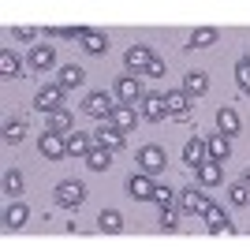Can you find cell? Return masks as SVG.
<instances>
[{
    "mask_svg": "<svg viewBox=\"0 0 250 250\" xmlns=\"http://www.w3.org/2000/svg\"><path fill=\"white\" fill-rule=\"evenodd\" d=\"M165 168H168V153L157 146V142H149V146L138 149V172H142V176L153 179V176H161Z\"/></svg>",
    "mask_w": 250,
    "mask_h": 250,
    "instance_id": "1",
    "label": "cell"
},
{
    "mask_svg": "<svg viewBox=\"0 0 250 250\" xmlns=\"http://www.w3.org/2000/svg\"><path fill=\"white\" fill-rule=\"evenodd\" d=\"M116 94H108V90H94V94H86V101H83V112L86 116H94V120H108L112 116V108H116Z\"/></svg>",
    "mask_w": 250,
    "mask_h": 250,
    "instance_id": "2",
    "label": "cell"
},
{
    "mask_svg": "<svg viewBox=\"0 0 250 250\" xmlns=\"http://www.w3.org/2000/svg\"><path fill=\"white\" fill-rule=\"evenodd\" d=\"M56 206L60 209H79L86 202V187L79 183V179H63V183H56Z\"/></svg>",
    "mask_w": 250,
    "mask_h": 250,
    "instance_id": "3",
    "label": "cell"
},
{
    "mask_svg": "<svg viewBox=\"0 0 250 250\" xmlns=\"http://www.w3.org/2000/svg\"><path fill=\"white\" fill-rule=\"evenodd\" d=\"M112 94H116V101H120V104H131V108L142 104V97H146V94H142V83H138L135 75H120Z\"/></svg>",
    "mask_w": 250,
    "mask_h": 250,
    "instance_id": "4",
    "label": "cell"
},
{
    "mask_svg": "<svg viewBox=\"0 0 250 250\" xmlns=\"http://www.w3.org/2000/svg\"><path fill=\"white\" fill-rule=\"evenodd\" d=\"M34 108L45 112V116L60 112V108H63V90H60V86H42V90L34 94Z\"/></svg>",
    "mask_w": 250,
    "mask_h": 250,
    "instance_id": "5",
    "label": "cell"
},
{
    "mask_svg": "<svg viewBox=\"0 0 250 250\" xmlns=\"http://www.w3.org/2000/svg\"><path fill=\"white\" fill-rule=\"evenodd\" d=\"M94 142H97L101 149H108V153H116V149H124V146H127V135L120 131V127H112L108 120H104V124L94 131Z\"/></svg>",
    "mask_w": 250,
    "mask_h": 250,
    "instance_id": "6",
    "label": "cell"
},
{
    "mask_svg": "<svg viewBox=\"0 0 250 250\" xmlns=\"http://www.w3.org/2000/svg\"><path fill=\"white\" fill-rule=\"evenodd\" d=\"M209 206H213V202H209L206 194H202V190H194V187H183V190H179V209H183V213L206 217V213H209Z\"/></svg>",
    "mask_w": 250,
    "mask_h": 250,
    "instance_id": "7",
    "label": "cell"
},
{
    "mask_svg": "<svg viewBox=\"0 0 250 250\" xmlns=\"http://www.w3.org/2000/svg\"><path fill=\"white\" fill-rule=\"evenodd\" d=\"M153 190H157V183L149 176H142V172H131V176H127V194L135 202H153Z\"/></svg>",
    "mask_w": 250,
    "mask_h": 250,
    "instance_id": "8",
    "label": "cell"
},
{
    "mask_svg": "<svg viewBox=\"0 0 250 250\" xmlns=\"http://www.w3.org/2000/svg\"><path fill=\"white\" fill-rule=\"evenodd\" d=\"M206 161H209V146H206V138H198V135L187 138V142H183V165H190L194 172H198Z\"/></svg>",
    "mask_w": 250,
    "mask_h": 250,
    "instance_id": "9",
    "label": "cell"
},
{
    "mask_svg": "<svg viewBox=\"0 0 250 250\" xmlns=\"http://www.w3.org/2000/svg\"><path fill=\"white\" fill-rule=\"evenodd\" d=\"M26 63H30V71H38V75L52 71V67H56V45H34Z\"/></svg>",
    "mask_w": 250,
    "mask_h": 250,
    "instance_id": "10",
    "label": "cell"
},
{
    "mask_svg": "<svg viewBox=\"0 0 250 250\" xmlns=\"http://www.w3.org/2000/svg\"><path fill=\"white\" fill-rule=\"evenodd\" d=\"M38 149H42V157H49V161H63V157H67V138L45 131V135L38 138Z\"/></svg>",
    "mask_w": 250,
    "mask_h": 250,
    "instance_id": "11",
    "label": "cell"
},
{
    "mask_svg": "<svg viewBox=\"0 0 250 250\" xmlns=\"http://www.w3.org/2000/svg\"><path fill=\"white\" fill-rule=\"evenodd\" d=\"M124 63H127V71H131V75L146 71L149 63H153V49H149V45H131V49L124 52Z\"/></svg>",
    "mask_w": 250,
    "mask_h": 250,
    "instance_id": "12",
    "label": "cell"
},
{
    "mask_svg": "<svg viewBox=\"0 0 250 250\" xmlns=\"http://www.w3.org/2000/svg\"><path fill=\"white\" fill-rule=\"evenodd\" d=\"M165 104H168V116H172V120H183V124L190 120V97L183 94V90H168Z\"/></svg>",
    "mask_w": 250,
    "mask_h": 250,
    "instance_id": "13",
    "label": "cell"
},
{
    "mask_svg": "<svg viewBox=\"0 0 250 250\" xmlns=\"http://www.w3.org/2000/svg\"><path fill=\"white\" fill-rule=\"evenodd\" d=\"M165 116H168L165 94H146V97H142V120H149V124H161Z\"/></svg>",
    "mask_w": 250,
    "mask_h": 250,
    "instance_id": "14",
    "label": "cell"
},
{
    "mask_svg": "<svg viewBox=\"0 0 250 250\" xmlns=\"http://www.w3.org/2000/svg\"><path fill=\"white\" fill-rule=\"evenodd\" d=\"M217 131L224 138H231V135H239V131H243V120H239V112H235L231 104H224V108L217 112Z\"/></svg>",
    "mask_w": 250,
    "mask_h": 250,
    "instance_id": "15",
    "label": "cell"
},
{
    "mask_svg": "<svg viewBox=\"0 0 250 250\" xmlns=\"http://www.w3.org/2000/svg\"><path fill=\"white\" fill-rule=\"evenodd\" d=\"M26 220H30V209H26V202H11V206L4 209V228H8V231L26 228Z\"/></svg>",
    "mask_w": 250,
    "mask_h": 250,
    "instance_id": "16",
    "label": "cell"
},
{
    "mask_svg": "<svg viewBox=\"0 0 250 250\" xmlns=\"http://www.w3.org/2000/svg\"><path fill=\"white\" fill-rule=\"evenodd\" d=\"M138 116H142V112H138V108H131V104H116V108H112V116H108V124H112V127H120V131L127 135V131H131V127L138 124Z\"/></svg>",
    "mask_w": 250,
    "mask_h": 250,
    "instance_id": "17",
    "label": "cell"
},
{
    "mask_svg": "<svg viewBox=\"0 0 250 250\" xmlns=\"http://www.w3.org/2000/svg\"><path fill=\"white\" fill-rule=\"evenodd\" d=\"M97 142H94V135H83V131H71L67 135V157H90V149H94Z\"/></svg>",
    "mask_w": 250,
    "mask_h": 250,
    "instance_id": "18",
    "label": "cell"
},
{
    "mask_svg": "<svg viewBox=\"0 0 250 250\" xmlns=\"http://www.w3.org/2000/svg\"><path fill=\"white\" fill-rule=\"evenodd\" d=\"M45 131H52V135H71L75 131V124H71V112L67 108H60V112H52V116H45Z\"/></svg>",
    "mask_w": 250,
    "mask_h": 250,
    "instance_id": "19",
    "label": "cell"
},
{
    "mask_svg": "<svg viewBox=\"0 0 250 250\" xmlns=\"http://www.w3.org/2000/svg\"><path fill=\"white\" fill-rule=\"evenodd\" d=\"M79 42H83V49L90 52V56H104V52H108V38H104L101 30H90V26H86Z\"/></svg>",
    "mask_w": 250,
    "mask_h": 250,
    "instance_id": "20",
    "label": "cell"
},
{
    "mask_svg": "<svg viewBox=\"0 0 250 250\" xmlns=\"http://www.w3.org/2000/svg\"><path fill=\"white\" fill-rule=\"evenodd\" d=\"M209 90V75L206 71H187L183 75V94L187 97H202Z\"/></svg>",
    "mask_w": 250,
    "mask_h": 250,
    "instance_id": "21",
    "label": "cell"
},
{
    "mask_svg": "<svg viewBox=\"0 0 250 250\" xmlns=\"http://www.w3.org/2000/svg\"><path fill=\"white\" fill-rule=\"evenodd\" d=\"M0 79H22V60L11 49H0Z\"/></svg>",
    "mask_w": 250,
    "mask_h": 250,
    "instance_id": "22",
    "label": "cell"
},
{
    "mask_svg": "<svg viewBox=\"0 0 250 250\" xmlns=\"http://www.w3.org/2000/svg\"><path fill=\"white\" fill-rule=\"evenodd\" d=\"M86 83V71L79 67V63H67V67H60V90H79V86Z\"/></svg>",
    "mask_w": 250,
    "mask_h": 250,
    "instance_id": "23",
    "label": "cell"
},
{
    "mask_svg": "<svg viewBox=\"0 0 250 250\" xmlns=\"http://www.w3.org/2000/svg\"><path fill=\"white\" fill-rule=\"evenodd\" d=\"M206 146H209V161H217V165H224L231 157V138H224V135L206 138Z\"/></svg>",
    "mask_w": 250,
    "mask_h": 250,
    "instance_id": "24",
    "label": "cell"
},
{
    "mask_svg": "<svg viewBox=\"0 0 250 250\" xmlns=\"http://www.w3.org/2000/svg\"><path fill=\"white\" fill-rule=\"evenodd\" d=\"M206 228L213 231V235H220V231H235V224L224 217V209H220V206H209V213H206Z\"/></svg>",
    "mask_w": 250,
    "mask_h": 250,
    "instance_id": "25",
    "label": "cell"
},
{
    "mask_svg": "<svg viewBox=\"0 0 250 250\" xmlns=\"http://www.w3.org/2000/svg\"><path fill=\"white\" fill-rule=\"evenodd\" d=\"M220 42V30L217 26H198V30L190 34V45L187 49H209V45H217Z\"/></svg>",
    "mask_w": 250,
    "mask_h": 250,
    "instance_id": "26",
    "label": "cell"
},
{
    "mask_svg": "<svg viewBox=\"0 0 250 250\" xmlns=\"http://www.w3.org/2000/svg\"><path fill=\"white\" fill-rule=\"evenodd\" d=\"M97 228L116 235V231H124V213L120 209H101V217H97Z\"/></svg>",
    "mask_w": 250,
    "mask_h": 250,
    "instance_id": "27",
    "label": "cell"
},
{
    "mask_svg": "<svg viewBox=\"0 0 250 250\" xmlns=\"http://www.w3.org/2000/svg\"><path fill=\"white\" fill-rule=\"evenodd\" d=\"M86 168H90V172H108V168H112V153L101 149V146H94L90 157H86Z\"/></svg>",
    "mask_w": 250,
    "mask_h": 250,
    "instance_id": "28",
    "label": "cell"
},
{
    "mask_svg": "<svg viewBox=\"0 0 250 250\" xmlns=\"http://www.w3.org/2000/svg\"><path fill=\"white\" fill-rule=\"evenodd\" d=\"M220 179H224V168H220L217 161H206V165L198 168V183L202 187H217Z\"/></svg>",
    "mask_w": 250,
    "mask_h": 250,
    "instance_id": "29",
    "label": "cell"
},
{
    "mask_svg": "<svg viewBox=\"0 0 250 250\" xmlns=\"http://www.w3.org/2000/svg\"><path fill=\"white\" fill-rule=\"evenodd\" d=\"M22 138H26V120H11V124H4V146H19Z\"/></svg>",
    "mask_w": 250,
    "mask_h": 250,
    "instance_id": "30",
    "label": "cell"
},
{
    "mask_svg": "<svg viewBox=\"0 0 250 250\" xmlns=\"http://www.w3.org/2000/svg\"><path fill=\"white\" fill-rule=\"evenodd\" d=\"M83 30L86 26H49V38H60V42H79V38H83Z\"/></svg>",
    "mask_w": 250,
    "mask_h": 250,
    "instance_id": "31",
    "label": "cell"
},
{
    "mask_svg": "<svg viewBox=\"0 0 250 250\" xmlns=\"http://www.w3.org/2000/svg\"><path fill=\"white\" fill-rule=\"evenodd\" d=\"M4 194H11L15 202H19V194H22V176L15 172V168H8V172H4Z\"/></svg>",
    "mask_w": 250,
    "mask_h": 250,
    "instance_id": "32",
    "label": "cell"
},
{
    "mask_svg": "<svg viewBox=\"0 0 250 250\" xmlns=\"http://www.w3.org/2000/svg\"><path fill=\"white\" fill-rule=\"evenodd\" d=\"M176 228H179L176 206H165V209H161V231H176Z\"/></svg>",
    "mask_w": 250,
    "mask_h": 250,
    "instance_id": "33",
    "label": "cell"
},
{
    "mask_svg": "<svg viewBox=\"0 0 250 250\" xmlns=\"http://www.w3.org/2000/svg\"><path fill=\"white\" fill-rule=\"evenodd\" d=\"M228 202L231 206H250V187L247 183H235V187L228 190Z\"/></svg>",
    "mask_w": 250,
    "mask_h": 250,
    "instance_id": "34",
    "label": "cell"
},
{
    "mask_svg": "<svg viewBox=\"0 0 250 250\" xmlns=\"http://www.w3.org/2000/svg\"><path fill=\"white\" fill-rule=\"evenodd\" d=\"M235 83H239V90H243V94H250V63H247V56H243V60L235 63Z\"/></svg>",
    "mask_w": 250,
    "mask_h": 250,
    "instance_id": "35",
    "label": "cell"
},
{
    "mask_svg": "<svg viewBox=\"0 0 250 250\" xmlns=\"http://www.w3.org/2000/svg\"><path fill=\"white\" fill-rule=\"evenodd\" d=\"M172 198H176V194H172V190H168L165 183H157V190H153V202H157V206H161V209H165V206H172Z\"/></svg>",
    "mask_w": 250,
    "mask_h": 250,
    "instance_id": "36",
    "label": "cell"
},
{
    "mask_svg": "<svg viewBox=\"0 0 250 250\" xmlns=\"http://www.w3.org/2000/svg\"><path fill=\"white\" fill-rule=\"evenodd\" d=\"M11 38H15V42H34V38H38V30H34V26H15V30H11Z\"/></svg>",
    "mask_w": 250,
    "mask_h": 250,
    "instance_id": "37",
    "label": "cell"
},
{
    "mask_svg": "<svg viewBox=\"0 0 250 250\" xmlns=\"http://www.w3.org/2000/svg\"><path fill=\"white\" fill-rule=\"evenodd\" d=\"M146 75H149V79H165V60H161V56H153V63L146 67Z\"/></svg>",
    "mask_w": 250,
    "mask_h": 250,
    "instance_id": "38",
    "label": "cell"
},
{
    "mask_svg": "<svg viewBox=\"0 0 250 250\" xmlns=\"http://www.w3.org/2000/svg\"><path fill=\"white\" fill-rule=\"evenodd\" d=\"M243 183H247V187H250V168H247V176H243Z\"/></svg>",
    "mask_w": 250,
    "mask_h": 250,
    "instance_id": "39",
    "label": "cell"
},
{
    "mask_svg": "<svg viewBox=\"0 0 250 250\" xmlns=\"http://www.w3.org/2000/svg\"><path fill=\"white\" fill-rule=\"evenodd\" d=\"M247 63H250V56H247Z\"/></svg>",
    "mask_w": 250,
    "mask_h": 250,
    "instance_id": "40",
    "label": "cell"
},
{
    "mask_svg": "<svg viewBox=\"0 0 250 250\" xmlns=\"http://www.w3.org/2000/svg\"><path fill=\"white\" fill-rule=\"evenodd\" d=\"M247 97H250V94H247Z\"/></svg>",
    "mask_w": 250,
    "mask_h": 250,
    "instance_id": "41",
    "label": "cell"
}]
</instances>
